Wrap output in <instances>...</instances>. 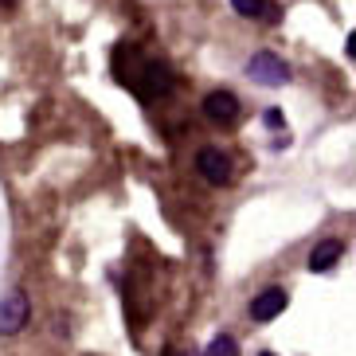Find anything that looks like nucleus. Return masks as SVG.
Masks as SVG:
<instances>
[{"label": "nucleus", "instance_id": "nucleus-10", "mask_svg": "<svg viewBox=\"0 0 356 356\" xmlns=\"http://www.w3.org/2000/svg\"><path fill=\"white\" fill-rule=\"evenodd\" d=\"M266 126H270V129H282V126H286L282 110H266Z\"/></svg>", "mask_w": 356, "mask_h": 356}, {"label": "nucleus", "instance_id": "nucleus-8", "mask_svg": "<svg viewBox=\"0 0 356 356\" xmlns=\"http://www.w3.org/2000/svg\"><path fill=\"white\" fill-rule=\"evenodd\" d=\"M231 8L239 12V16H247V20H274L278 16L270 0H231Z\"/></svg>", "mask_w": 356, "mask_h": 356}, {"label": "nucleus", "instance_id": "nucleus-11", "mask_svg": "<svg viewBox=\"0 0 356 356\" xmlns=\"http://www.w3.org/2000/svg\"><path fill=\"white\" fill-rule=\"evenodd\" d=\"M345 51H348V59H356V32L345 35Z\"/></svg>", "mask_w": 356, "mask_h": 356}, {"label": "nucleus", "instance_id": "nucleus-9", "mask_svg": "<svg viewBox=\"0 0 356 356\" xmlns=\"http://www.w3.org/2000/svg\"><path fill=\"white\" fill-rule=\"evenodd\" d=\"M204 356H239V345H235V337L220 333V337H211V345L204 348Z\"/></svg>", "mask_w": 356, "mask_h": 356}, {"label": "nucleus", "instance_id": "nucleus-6", "mask_svg": "<svg viewBox=\"0 0 356 356\" xmlns=\"http://www.w3.org/2000/svg\"><path fill=\"white\" fill-rule=\"evenodd\" d=\"M282 309H286V290L282 286H270V290H262L251 302V321H274Z\"/></svg>", "mask_w": 356, "mask_h": 356}, {"label": "nucleus", "instance_id": "nucleus-2", "mask_svg": "<svg viewBox=\"0 0 356 356\" xmlns=\"http://www.w3.org/2000/svg\"><path fill=\"white\" fill-rule=\"evenodd\" d=\"M247 74H251L259 86H282L290 79V67L282 63V55L274 51H259L251 55V63H247Z\"/></svg>", "mask_w": 356, "mask_h": 356}, {"label": "nucleus", "instance_id": "nucleus-5", "mask_svg": "<svg viewBox=\"0 0 356 356\" xmlns=\"http://www.w3.org/2000/svg\"><path fill=\"white\" fill-rule=\"evenodd\" d=\"M204 114H208L211 122H223V126H231V122L239 118V98L231 95V90H211V95L204 98Z\"/></svg>", "mask_w": 356, "mask_h": 356}, {"label": "nucleus", "instance_id": "nucleus-3", "mask_svg": "<svg viewBox=\"0 0 356 356\" xmlns=\"http://www.w3.org/2000/svg\"><path fill=\"white\" fill-rule=\"evenodd\" d=\"M196 168H200V177L211 180V184H231V161H227V153H220L216 145L200 149V153H196Z\"/></svg>", "mask_w": 356, "mask_h": 356}, {"label": "nucleus", "instance_id": "nucleus-7", "mask_svg": "<svg viewBox=\"0 0 356 356\" xmlns=\"http://www.w3.org/2000/svg\"><path fill=\"white\" fill-rule=\"evenodd\" d=\"M341 254H345V243H341V239H325V243H317L314 254H309V270H314V274L333 270L337 262H341Z\"/></svg>", "mask_w": 356, "mask_h": 356}, {"label": "nucleus", "instance_id": "nucleus-13", "mask_svg": "<svg viewBox=\"0 0 356 356\" xmlns=\"http://www.w3.org/2000/svg\"><path fill=\"white\" fill-rule=\"evenodd\" d=\"M259 356H274V353H259Z\"/></svg>", "mask_w": 356, "mask_h": 356}, {"label": "nucleus", "instance_id": "nucleus-1", "mask_svg": "<svg viewBox=\"0 0 356 356\" xmlns=\"http://www.w3.org/2000/svg\"><path fill=\"white\" fill-rule=\"evenodd\" d=\"M114 71H118V79H122L137 98H145V102L165 98L168 90H172V83H177L168 63H161V59H145V55H137L134 47H118Z\"/></svg>", "mask_w": 356, "mask_h": 356}, {"label": "nucleus", "instance_id": "nucleus-12", "mask_svg": "<svg viewBox=\"0 0 356 356\" xmlns=\"http://www.w3.org/2000/svg\"><path fill=\"white\" fill-rule=\"evenodd\" d=\"M165 356H184V353H177V348H168V353Z\"/></svg>", "mask_w": 356, "mask_h": 356}, {"label": "nucleus", "instance_id": "nucleus-4", "mask_svg": "<svg viewBox=\"0 0 356 356\" xmlns=\"http://www.w3.org/2000/svg\"><path fill=\"white\" fill-rule=\"evenodd\" d=\"M24 321H28V293L12 290L4 302H0V333H20Z\"/></svg>", "mask_w": 356, "mask_h": 356}]
</instances>
